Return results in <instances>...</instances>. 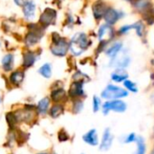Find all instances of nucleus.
I'll return each mask as SVG.
<instances>
[{"mask_svg": "<svg viewBox=\"0 0 154 154\" xmlns=\"http://www.w3.org/2000/svg\"><path fill=\"white\" fill-rule=\"evenodd\" d=\"M123 85H124L129 91H131V92H132V93H137V92H138V88H137L136 85H135L133 82L130 81V80H127V79H126V80L123 82Z\"/></svg>", "mask_w": 154, "mask_h": 154, "instance_id": "nucleus-26", "label": "nucleus"}, {"mask_svg": "<svg viewBox=\"0 0 154 154\" xmlns=\"http://www.w3.org/2000/svg\"><path fill=\"white\" fill-rule=\"evenodd\" d=\"M128 96V92L119 86L109 85L102 92V97L107 100H117Z\"/></svg>", "mask_w": 154, "mask_h": 154, "instance_id": "nucleus-3", "label": "nucleus"}, {"mask_svg": "<svg viewBox=\"0 0 154 154\" xmlns=\"http://www.w3.org/2000/svg\"><path fill=\"white\" fill-rule=\"evenodd\" d=\"M24 80V72H15L10 75V82L13 85H18Z\"/></svg>", "mask_w": 154, "mask_h": 154, "instance_id": "nucleus-21", "label": "nucleus"}, {"mask_svg": "<svg viewBox=\"0 0 154 154\" xmlns=\"http://www.w3.org/2000/svg\"><path fill=\"white\" fill-rule=\"evenodd\" d=\"M39 73L44 76L45 78H50L52 75V68H51V64L50 63H45L44 65H42L39 69Z\"/></svg>", "mask_w": 154, "mask_h": 154, "instance_id": "nucleus-22", "label": "nucleus"}, {"mask_svg": "<svg viewBox=\"0 0 154 154\" xmlns=\"http://www.w3.org/2000/svg\"><path fill=\"white\" fill-rule=\"evenodd\" d=\"M89 46L88 37L85 33H78L72 36L70 43V49L74 55H80Z\"/></svg>", "mask_w": 154, "mask_h": 154, "instance_id": "nucleus-1", "label": "nucleus"}, {"mask_svg": "<svg viewBox=\"0 0 154 154\" xmlns=\"http://www.w3.org/2000/svg\"><path fill=\"white\" fill-rule=\"evenodd\" d=\"M120 52L114 57L112 58L110 65L114 66V67H118V68H125L129 65L131 60H130V57L127 55L126 53L122 52L121 54Z\"/></svg>", "mask_w": 154, "mask_h": 154, "instance_id": "nucleus-6", "label": "nucleus"}, {"mask_svg": "<svg viewBox=\"0 0 154 154\" xmlns=\"http://www.w3.org/2000/svg\"><path fill=\"white\" fill-rule=\"evenodd\" d=\"M58 140L61 141V142H63V141H66L69 140V135L68 133L63 130L62 129L59 132H58Z\"/></svg>", "mask_w": 154, "mask_h": 154, "instance_id": "nucleus-29", "label": "nucleus"}, {"mask_svg": "<svg viewBox=\"0 0 154 154\" xmlns=\"http://www.w3.org/2000/svg\"><path fill=\"white\" fill-rule=\"evenodd\" d=\"M83 140H85V142H86L89 145L92 146H96L99 144V140H98V136H97V131L96 130L93 129L90 130L88 132H86L84 136H83Z\"/></svg>", "mask_w": 154, "mask_h": 154, "instance_id": "nucleus-13", "label": "nucleus"}, {"mask_svg": "<svg viewBox=\"0 0 154 154\" xmlns=\"http://www.w3.org/2000/svg\"><path fill=\"white\" fill-rule=\"evenodd\" d=\"M128 78V73L123 70V68H118L115 72L112 73V79L116 83L124 82Z\"/></svg>", "mask_w": 154, "mask_h": 154, "instance_id": "nucleus-14", "label": "nucleus"}, {"mask_svg": "<svg viewBox=\"0 0 154 154\" xmlns=\"http://www.w3.org/2000/svg\"><path fill=\"white\" fill-rule=\"evenodd\" d=\"M66 97V93L63 88H57L54 89L52 93H51V98L54 103H59L62 102L65 99Z\"/></svg>", "mask_w": 154, "mask_h": 154, "instance_id": "nucleus-16", "label": "nucleus"}, {"mask_svg": "<svg viewBox=\"0 0 154 154\" xmlns=\"http://www.w3.org/2000/svg\"><path fill=\"white\" fill-rule=\"evenodd\" d=\"M127 109V105L124 102L121 100H112L104 103L103 104V112L104 114H107L110 111L116 112H123Z\"/></svg>", "mask_w": 154, "mask_h": 154, "instance_id": "nucleus-4", "label": "nucleus"}, {"mask_svg": "<svg viewBox=\"0 0 154 154\" xmlns=\"http://www.w3.org/2000/svg\"><path fill=\"white\" fill-rule=\"evenodd\" d=\"M84 84L85 81H74L70 86L68 95L72 99H77L82 96H85Z\"/></svg>", "mask_w": 154, "mask_h": 154, "instance_id": "nucleus-7", "label": "nucleus"}, {"mask_svg": "<svg viewBox=\"0 0 154 154\" xmlns=\"http://www.w3.org/2000/svg\"><path fill=\"white\" fill-rule=\"evenodd\" d=\"M134 140H136L135 134H134V133H131V134H129L128 137L125 139V143H131V142H133Z\"/></svg>", "mask_w": 154, "mask_h": 154, "instance_id": "nucleus-31", "label": "nucleus"}, {"mask_svg": "<svg viewBox=\"0 0 154 154\" xmlns=\"http://www.w3.org/2000/svg\"><path fill=\"white\" fill-rule=\"evenodd\" d=\"M109 34V35H112L113 34V31L112 29V27L110 26V25L106 24V25H103L100 29H99V32H98V36H99V39L101 41H103L104 40V36Z\"/></svg>", "mask_w": 154, "mask_h": 154, "instance_id": "nucleus-20", "label": "nucleus"}, {"mask_svg": "<svg viewBox=\"0 0 154 154\" xmlns=\"http://www.w3.org/2000/svg\"><path fill=\"white\" fill-rule=\"evenodd\" d=\"M14 64V56L12 54H7L2 60V66L5 71H10L13 68Z\"/></svg>", "mask_w": 154, "mask_h": 154, "instance_id": "nucleus-19", "label": "nucleus"}, {"mask_svg": "<svg viewBox=\"0 0 154 154\" xmlns=\"http://www.w3.org/2000/svg\"><path fill=\"white\" fill-rule=\"evenodd\" d=\"M23 12L26 19H33L35 14V4L32 0L25 1L23 5Z\"/></svg>", "mask_w": 154, "mask_h": 154, "instance_id": "nucleus-12", "label": "nucleus"}, {"mask_svg": "<svg viewBox=\"0 0 154 154\" xmlns=\"http://www.w3.org/2000/svg\"><path fill=\"white\" fill-rule=\"evenodd\" d=\"M36 61V56L33 52H26L24 54V66L28 68L31 67Z\"/></svg>", "mask_w": 154, "mask_h": 154, "instance_id": "nucleus-18", "label": "nucleus"}, {"mask_svg": "<svg viewBox=\"0 0 154 154\" xmlns=\"http://www.w3.org/2000/svg\"><path fill=\"white\" fill-rule=\"evenodd\" d=\"M136 143H137V150L135 154H145L146 152V146L145 142L142 137L139 136L136 138Z\"/></svg>", "mask_w": 154, "mask_h": 154, "instance_id": "nucleus-24", "label": "nucleus"}, {"mask_svg": "<svg viewBox=\"0 0 154 154\" xmlns=\"http://www.w3.org/2000/svg\"><path fill=\"white\" fill-rule=\"evenodd\" d=\"M122 48V44L121 42H117V43H114L112 44L106 51H105V54L106 55L110 56V57H114Z\"/></svg>", "mask_w": 154, "mask_h": 154, "instance_id": "nucleus-17", "label": "nucleus"}, {"mask_svg": "<svg viewBox=\"0 0 154 154\" xmlns=\"http://www.w3.org/2000/svg\"><path fill=\"white\" fill-rule=\"evenodd\" d=\"M112 141H113V136H112L110 129H106L103 132V135L102 142L100 144V149L103 150V151L108 150L111 148Z\"/></svg>", "mask_w": 154, "mask_h": 154, "instance_id": "nucleus-11", "label": "nucleus"}, {"mask_svg": "<svg viewBox=\"0 0 154 154\" xmlns=\"http://www.w3.org/2000/svg\"><path fill=\"white\" fill-rule=\"evenodd\" d=\"M39 154H46V153H39Z\"/></svg>", "mask_w": 154, "mask_h": 154, "instance_id": "nucleus-33", "label": "nucleus"}, {"mask_svg": "<svg viewBox=\"0 0 154 154\" xmlns=\"http://www.w3.org/2000/svg\"><path fill=\"white\" fill-rule=\"evenodd\" d=\"M135 8L140 12H149L150 3L149 0H135L134 1Z\"/></svg>", "mask_w": 154, "mask_h": 154, "instance_id": "nucleus-15", "label": "nucleus"}, {"mask_svg": "<svg viewBox=\"0 0 154 154\" xmlns=\"http://www.w3.org/2000/svg\"><path fill=\"white\" fill-rule=\"evenodd\" d=\"M127 1H131V0H127Z\"/></svg>", "mask_w": 154, "mask_h": 154, "instance_id": "nucleus-34", "label": "nucleus"}, {"mask_svg": "<svg viewBox=\"0 0 154 154\" xmlns=\"http://www.w3.org/2000/svg\"><path fill=\"white\" fill-rule=\"evenodd\" d=\"M43 36V30L42 28H39L37 26H35V28L31 29L30 32L26 36V44L28 46H32L39 42V40Z\"/></svg>", "mask_w": 154, "mask_h": 154, "instance_id": "nucleus-8", "label": "nucleus"}, {"mask_svg": "<svg viewBox=\"0 0 154 154\" xmlns=\"http://www.w3.org/2000/svg\"><path fill=\"white\" fill-rule=\"evenodd\" d=\"M14 1H15V3H16L17 6H23L24 3H25L24 0H14Z\"/></svg>", "mask_w": 154, "mask_h": 154, "instance_id": "nucleus-32", "label": "nucleus"}, {"mask_svg": "<svg viewBox=\"0 0 154 154\" xmlns=\"http://www.w3.org/2000/svg\"><path fill=\"white\" fill-rule=\"evenodd\" d=\"M84 108V103L81 100H76L73 103V106H72V112L74 113H78L80 112Z\"/></svg>", "mask_w": 154, "mask_h": 154, "instance_id": "nucleus-27", "label": "nucleus"}, {"mask_svg": "<svg viewBox=\"0 0 154 154\" xmlns=\"http://www.w3.org/2000/svg\"><path fill=\"white\" fill-rule=\"evenodd\" d=\"M63 112V107L61 104H54L50 110V115L53 118L59 117Z\"/></svg>", "mask_w": 154, "mask_h": 154, "instance_id": "nucleus-25", "label": "nucleus"}, {"mask_svg": "<svg viewBox=\"0 0 154 154\" xmlns=\"http://www.w3.org/2000/svg\"><path fill=\"white\" fill-rule=\"evenodd\" d=\"M100 103H101L100 102V99L97 96H94V98H93V110H94V112H96L99 111L100 104H101Z\"/></svg>", "mask_w": 154, "mask_h": 154, "instance_id": "nucleus-30", "label": "nucleus"}, {"mask_svg": "<svg viewBox=\"0 0 154 154\" xmlns=\"http://www.w3.org/2000/svg\"><path fill=\"white\" fill-rule=\"evenodd\" d=\"M49 103H50V101L47 97L42 99L39 103H38V105H37V110L40 113L42 114H45L47 110H48V106H49Z\"/></svg>", "mask_w": 154, "mask_h": 154, "instance_id": "nucleus-23", "label": "nucleus"}, {"mask_svg": "<svg viewBox=\"0 0 154 154\" xmlns=\"http://www.w3.org/2000/svg\"><path fill=\"white\" fill-rule=\"evenodd\" d=\"M122 17V13H120L119 11H117V10H115V9H113V8H109L108 10L106 11L105 16H104L103 18H104L105 22H106L108 25L112 26V25H114Z\"/></svg>", "mask_w": 154, "mask_h": 154, "instance_id": "nucleus-10", "label": "nucleus"}, {"mask_svg": "<svg viewBox=\"0 0 154 154\" xmlns=\"http://www.w3.org/2000/svg\"><path fill=\"white\" fill-rule=\"evenodd\" d=\"M56 19V11L52 8H46L40 17L39 23L44 27L54 24Z\"/></svg>", "mask_w": 154, "mask_h": 154, "instance_id": "nucleus-5", "label": "nucleus"}, {"mask_svg": "<svg viewBox=\"0 0 154 154\" xmlns=\"http://www.w3.org/2000/svg\"><path fill=\"white\" fill-rule=\"evenodd\" d=\"M108 6L107 4L103 1V0H97V1L93 5V12H94V17L95 19L99 20L104 17L106 11L108 10Z\"/></svg>", "mask_w": 154, "mask_h": 154, "instance_id": "nucleus-9", "label": "nucleus"}, {"mask_svg": "<svg viewBox=\"0 0 154 154\" xmlns=\"http://www.w3.org/2000/svg\"><path fill=\"white\" fill-rule=\"evenodd\" d=\"M135 30H136V34L140 36V37H142V35H143V29H144V26H143V24L141 23V22H137V23H135V28H134Z\"/></svg>", "mask_w": 154, "mask_h": 154, "instance_id": "nucleus-28", "label": "nucleus"}, {"mask_svg": "<svg viewBox=\"0 0 154 154\" xmlns=\"http://www.w3.org/2000/svg\"><path fill=\"white\" fill-rule=\"evenodd\" d=\"M53 44L51 45V52L56 56H64L70 48V44L63 37H61L57 33L52 35Z\"/></svg>", "mask_w": 154, "mask_h": 154, "instance_id": "nucleus-2", "label": "nucleus"}]
</instances>
